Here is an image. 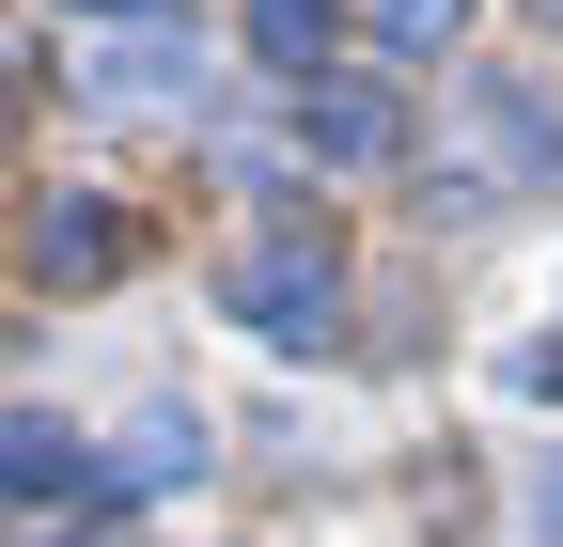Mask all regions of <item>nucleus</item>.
<instances>
[{
  "instance_id": "f257e3e1",
  "label": "nucleus",
  "mask_w": 563,
  "mask_h": 547,
  "mask_svg": "<svg viewBox=\"0 0 563 547\" xmlns=\"http://www.w3.org/2000/svg\"><path fill=\"white\" fill-rule=\"evenodd\" d=\"M235 328H251V345H282V360H298V345H329V328H344V266H329V235L298 220V203H282V220L235 250Z\"/></svg>"
},
{
  "instance_id": "f03ea898",
  "label": "nucleus",
  "mask_w": 563,
  "mask_h": 547,
  "mask_svg": "<svg viewBox=\"0 0 563 547\" xmlns=\"http://www.w3.org/2000/svg\"><path fill=\"white\" fill-rule=\"evenodd\" d=\"M298 142L329 172H391L407 157V79H391V63H329V79L298 94Z\"/></svg>"
},
{
  "instance_id": "7ed1b4c3",
  "label": "nucleus",
  "mask_w": 563,
  "mask_h": 547,
  "mask_svg": "<svg viewBox=\"0 0 563 547\" xmlns=\"http://www.w3.org/2000/svg\"><path fill=\"white\" fill-rule=\"evenodd\" d=\"M470 125L501 142V188H563V110H548L532 79H501V63H485V79H470Z\"/></svg>"
},
{
  "instance_id": "20e7f679",
  "label": "nucleus",
  "mask_w": 563,
  "mask_h": 547,
  "mask_svg": "<svg viewBox=\"0 0 563 547\" xmlns=\"http://www.w3.org/2000/svg\"><path fill=\"white\" fill-rule=\"evenodd\" d=\"M235 32H251L266 79H298V94H313V79H329V47H344V0H251Z\"/></svg>"
},
{
  "instance_id": "39448f33",
  "label": "nucleus",
  "mask_w": 563,
  "mask_h": 547,
  "mask_svg": "<svg viewBox=\"0 0 563 547\" xmlns=\"http://www.w3.org/2000/svg\"><path fill=\"white\" fill-rule=\"evenodd\" d=\"M95 94H125V110H203V47L188 32H125V47H95Z\"/></svg>"
},
{
  "instance_id": "423d86ee",
  "label": "nucleus",
  "mask_w": 563,
  "mask_h": 547,
  "mask_svg": "<svg viewBox=\"0 0 563 547\" xmlns=\"http://www.w3.org/2000/svg\"><path fill=\"white\" fill-rule=\"evenodd\" d=\"M0 501H95V454L63 423H0Z\"/></svg>"
},
{
  "instance_id": "0eeeda50",
  "label": "nucleus",
  "mask_w": 563,
  "mask_h": 547,
  "mask_svg": "<svg viewBox=\"0 0 563 547\" xmlns=\"http://www.w3.org/2000/svg\"><path fill=\"white\" fill-rule=\"evenodd\" d=\"M32 266H47V282H110L125 220H110V203H32Z\"/></svg>"
},
{
  "instance_id": "6e6552de",
  "label": "nucleus",
  "mask_w": 563,
  "mask_h": 547,
  "mask_svg": "<svg viewBox=\"0 0 563 547\" xmlns=\"http://www.w3.org/2000/svg\"><path fill=\"white\" fill-rule=\"evenodd\" d=\"M173 469H203V423H188V406H157V423H125V454L95 469V501H141V485H173Z\"/></svg>"
},
{
  "instance_id": "1a4fd4ad",
  "label": "nucleus",
  "mask_w": 563,
  "mask_h": 547,
  "mask_svg": "<svg viewBox=\"0 0 563 547\" xmlns=\"http://www.w3.org/2000/svg\"><path fill=\"white\" fill-rule=\"evenodd\" d=\"M376 16H391V47H454V16H470V0H376Z\"/></svg>"
},
{
  "instance_id": "9d476101",
  "label": "nucleus",
  "mask_w": 563,
  "mask_h": 547,
  "mask_svg": "<svg viewBox=\"0 0 563 547\" xmlns=\"http://www.w3.org/2000/svg\"><path fill=\"white\" fill-rule=\"evenodd\" d=\"M63 16H95V32H173L188 0H63Z\"/></svg>"
},
{
  "instance_id": "9b49d317",
  "label": "nucleus",
  "mask_w": 563,
  "mask_h": 547,
  "mask_svg": "<svg viewBox=\"0 0 563 547\" xmlns=\"http://www.w3.org/2000/svg\"><path fill=\"white\" fill-rule=\"evenodd\" d=\"M532 516H548V532H563V454H548V469H532Z\"/></svg>"
},
{
  "instance_id": "f8f14e48",
  "label": "nucleus",
  "mask_w": 563,
  "mask_h": 547,
  "mask_svg": "<svg viewBox=\"0 0 563 547\" xmlns=\"http://www.w3.org/2000/svg\"><path fill=\"white\" fill-rule=\"evenodd\" d=\"M548 16H563V0H548Z\"/></svg>"
}]
</instances>
